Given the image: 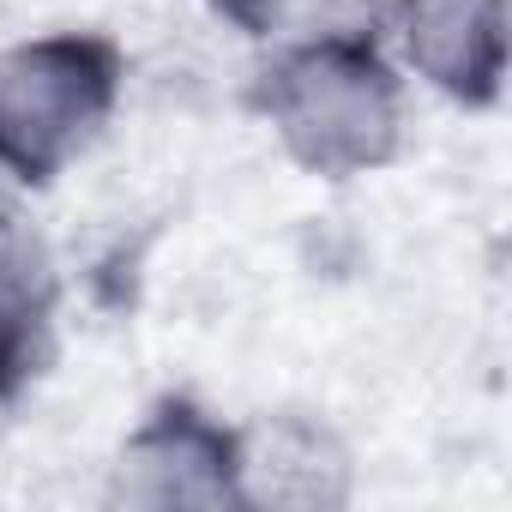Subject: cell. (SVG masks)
<instances>
[{
	"instance_id": "1",
	"label": "cell",
	"mask_w": 512,
	"mask_h": 512,
	"mask_svg": "<svg viewBox=\"0 0 512 512\" xmlns=\"http://www.w3.org/2000/svg\"><path fill=\"white\" fill-rule=\"evenodd\" d=\"M253 109L320 181L374 175L404 145V85L368 31H314L272 55Z\"/></svg>"
},
{
	"instance_id": "2",
	"label": "cell",
	"mask_w": 512,
	"mask_h": 512,
	"mask_svg": "<svg viewBox=\"0 0 512 512\" xmlns=\"http://www.w3.org/2000/svg\"><path fill=\"white\" fill-rule=\"evenodd\" d=\"M127 55L103 31H55L0 55V169L49 187L109 127Z\"/></svg>"
},
{
	"instance_id": "3",
	"label": "cell",
	"mask_w": 512,
	"mask_h": 512,
	"mask_svg": "<svg viewBox=\"0 0 512 512\" xmlns=\"http://www.w3.org/2000/svg\"><path fill=\"white\" fill-rule=\"evenodd\" d=\"M241 434L205 416L193 398H157L127 434L115 464V500L127 506H247Z\"/></svg>"
},
{
	"instance_id": "4",
	"label": "cell",
	"mask_w": 512,
	"mask_h": 512,
	"mask_svg": "<svg viewBox=\"0 0 512 512\" xmlns=\"http://www.w3.org/2000/svg\"><path fill=\"white\" fill-rule=\"evenodd\" d=\"M404 61L452 103L488 109L506 85V0H392Z\"/></svg>"
},
{
	"instance_id": "5",
	"label": "cell",
	"mask_w": 512,
	"mask_h": 512,
	"mask_svg": "<svg viewBox=\"0 0 512 512\" xmlns=\"http://www.w3.org/2000/svg\"><path fill=\"white\" fill-rule=\"evenodd\" d=\"M211 7L229 25H241L247 37H278L290 25V0H211Z\"/></svg>"
}]
</instances>
